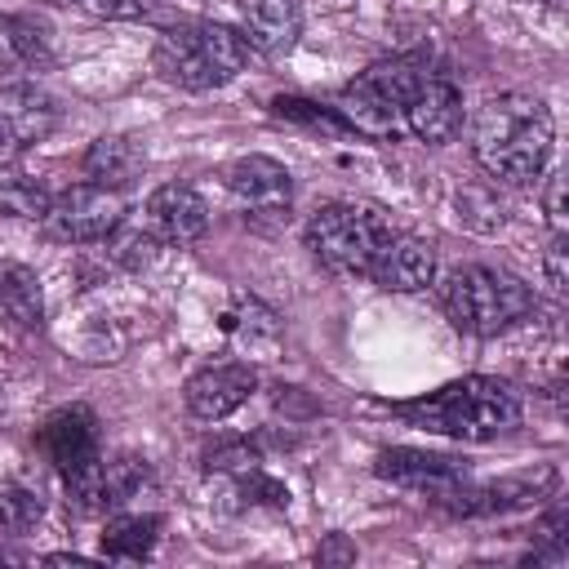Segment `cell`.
I'll return each instance as SVG.
<instances>
[{"label":"cell","mask_w":569,"mask_h":569,"mask_svg":"<svg viewBox=\"0 0 569 569\" xmlns=\"http://www.w3.org/2000/svg\"><path fill=\"white\" fill-rule=\"evenodd\" d=\"M391 222L373 204H325L307 222L311 258L333 276H369L382 244L391 240Z\"/></svg>","instance_id":"5b68a950"},{"label":"cell","mask_w":569,"mask_h":569,"mask_svg":"<svg viewBox=\"0 0 569 569\" xmlns=\"http://www.w3.org/2000/svg\"><path fill=\"white\" fill-rule=\"evenodd\" d=\"M351 556H356V551H351L342 538H333L329 547H320V551H316V560H351Z\"/></svg>","instance_id":"836d02e7"},{"label":"cell","mask_w":569,"mask_h":569,"mask_svg":"<svg viewBox=\"0 0 569 569\" xmlns=\"http://www.w3.org/2000/svg\"><path fill=\"white\" fill-rule=\"evenodd\" d=\"M204 467H209V471H222V476H244V471L262 467V453H258V445H249V440H231V445L209 449Z\"/></svg>","instance_id":"f1b7e54d"},{"label":"cell","mask_w":569,"mask_h":569,"mask_svg":"<svg viewBox=\"0 0 569 569\" xmlns=\"http://www.w3.org/2000/svg\"><path fill=\"white\" fill-rule=\"evenodd\" d=\"M58 124V107L36 84H0V164L44 142Z\"/></svg>","instance_id":"9c48e42d"},{"label":"cell","mask_w":569,"mask_h":569,"mask_svg":"<svg viewBox=\"0 0 569 569\" xmlns=\"http://www.w3.org/2000/svg\"><path fill=\"white\" fill-rule=\"evenodd\" d=\"M40 222L62 244H98L124 222V196L98 182H76L62 196H53Z\"/></svg>","instance_id":"52a82bcc"},{"label":"cell","mask_w":569,"mask_h":569,"mask_svg":"<svg viewBox=\"0 0 569 569\" xmlns=\"http://www.w3.org/2000/svg\"><path fill=\"white\" fill-rule=\"evenodd\" d=\"M142 164H147L142 147H138L133 138H124V133H102V138H93L89 151H84V173H89V182L111 187V191L129 187V182L142 173Z\"/></svg>","instance_id":"ac0fdd59"},{"label":"cell","mask_w":569,"mask_h":569,"mask_svg":"<svg viewBox=\"0 0 569 569\" xmlns=\"http://www.w3.org/2000/svg\"><path fill=\"white\" fill-rule=\"evenodd\" d=\"M0 62L44 67V62H49V31H44L36 18L0 13Z\"/></svg>","instance_id":"ffe728a7"},{"label":"cell","mask_w":569,"mask_h":569,"mask_svg":"<svg viewBox=\"0 0 569 569\" xmlns=\"http://www.w3.org/2000/svg\"><path fill=\"white\" fill-rule=\"evenodd\" d=\"M44 516L40 498L22 485H0V533H27Z\"/></svg>","instance_id":"4316f807"},{"label":"cell","mask_w":569,"mask_h":569,"mask_svg":"<svg viewBox=\"0 0 569 569\" xmlns=\"http://www.w3.org/2000/svg\"><path fill=\"white\" fill-rule=\"evenodd\" d=\"M373 471L400 489L427 493V498H445L449 489H458L467 480V462L449 458V453H431V449H382Z\"/></svg>","instance_id":"8fae6325"},{"label":"cell","mask_w":569,"mask_h":569,"mask_svg":"<svg viewBox=\"0 0 569 569\" xmlns=\"http://www.w3.org/2000/svg\"><path fill=\"white\" fill-rule=\"evenodd\" d=\"M369 276L391 293H418L436 280V249L422 236H391Z\"/></svg>","instance_id":"9a60e30c"},{"label":"cell","mask_w":569,"mask_h":569,"mask_svg":"<svg viewBox=\"0 0 569 569\" xmlns=\"http://www.w3.org/2000/svg\"><path fill=\"white\" fill-rule=\"evenodd\" d=\"M556 489V467H538V471H525V476H507V480H493V485H458L449 489L445 498H436L449 516H502V511H520V507H533L538 498H547Z\"/></svg>","instance_id":"ba28073f"},{"label":"cell","mask_w":569,"mask_h":569,"mask_svg":"<svg viewBox=\"0 0 569 569\" xmlns=\"http://www.w3.org/2000/svg\"><path fill=\"white\" fill-rule=\"evenodd\" d=\"M107 240H111V258L124 262V267H133V271L156 258V236H151V231H120V227H116Z\"/></svg>","instance_id":"f546056e"},{"label":"cell","mask_w":569,"mask_h":569,"mask_svg":"<svg viewBox=\"0 0 569 569\" xmlns=\"http://www.w3.org/2000/svg\"><path fill=\"white\" fill-rule=\"evenodd\" d=\"M542 204H547L551 227H556V231H565V178H560V173H551V178H547V196H542Z\"/></svg>","instance_id":"1f68e13d"},{"label":"cell","mask_w":569,"mask_h":569,"mask_svg":"<svg viewBox=\"0 0 569 569\" xmlns=\"http://www.w3.org/2000/svg\"><path fill=\"white\" fill-rule=\"evenodd\" d=\"M227 191L244 209V218H284L293 200V178L271 156H240L227 173Z\"/></svg>","instance_id":"30bf717a"},{"label":"cell","mask_w":569,"mask_h":569,"mask_svg":"<svg viewBox=\"0 0 569 569\" xmlns=\"http://www.w3.org/2000/svg\"><path fill=\"white\" fill-rule=\"evenodd\" d=\"M0 307L13 311L22 325H40L44 302H40V280H36L31 267H22V262H0Z\"/></svg>","instance_id":"7402d4cb"},{"label":"cell","mask_w":569,"mask_h":569,"mask_svg":"<svg viewBox=\"0 0 569 569\" xmlns=\"http://www.w3.org/2000/svg\"><path fill=\"white\" fill-rule=\"evenodd\" d=\"M391 413L405 418L409 427H422V431H436V436L498 440L502 431H511L520 422V391L502 378L471 373V378H458L440 391H427L422 400L391 405Z\"/></svg>","instance_id":"7a4b0ae2"},{"label":"cell","mask_w":569,"mask_h":569,"mask_svg":"<svg viewBox=\"0 0 569 569\" xmlns=\"http://www.w3.org/2000/svg\"><path fill=\"white\" fill-rule=\"evenodd\" d=\"M258 391V373L244 360H227V365H209L187 382V409L204 422H218L227 413H236L249 396Z\"/></svg>","instance_id":"4fadbf2b"},{"label":"cell","mask_w":569,"mask_h":569,"mask_svg":"<svg viewBox=\"0 0 569 569\" xmlns=\"http://www.w3.org/2000/svg\"><path fill=\"white\" fill-rule=\"evenodd\" d=\"M58 476H62V489H67V507H76L80 516H98V511H107L102 458L80 462V467H67V471H58Z\"/></svg>","instance_id":"cb8c5ba5"},{"label":"cell","mask_w":569,"mask_h":569,"mask_svg":"<svg viewBox=\"0 0 569 569\" xmlns=\"http://www.w3.org/2000/svg\"><path fill=\"white\" fill-rule=\"evenodd\" d=\"M222 329L249 338V347H253L258 338H267V342L280 338V320H276V311H267V307L253 302V298H236V307L222 311Z\"/></svg>","instance_id":"d4e9b609"},{"label":"cell","mask_w":569,"mask_h":569,"mask_svg":"<svg viewBox=\"0 0 569 569\" xmlns=\"http://www.w3.org/2000/svg\"><path fill=\"white\" fill-rule=\"evenodd\" d=\"M102 485H107V507H124L142 498V489L151 485V467L138 453H116L111 462H102Z\"/></svg>","instance_id":"603a6c76"},{"label":"cell","mask_w":569,"mask_h":569,"mask_svg":"<svg viewBox=\"0 0 569 569\" xmlns=\"http://www.w3.org/2000/svg\"><path fill=\"white\" fill-rule=\"evenodd\" d=\"M271 111L289 124H302V129H316V133H351L347 120L333 111V107H320V102H307V98H271Z\"/></svg>","instance_id":"484cf974"},{"label":"cell","mask_w":569,"mask_h":569,"mask_svg":"<svg viewBox=\"0 0 569 569\" xmlns=\"http://www.w3.org/2000/svg\"><path fill=\"white\" fill-rule=\"evenodd\" d=\"M236 480V498L244 502V507H289V489L276 480V476H267L262 467H253V471H244V476H231Z\"/></svg>","instance_id":"83f0119b"},{"label":"cell","mask_w":569,"mask_h":569,"mask_svg":"<svg viewBox=\"0 0 569 569\" xmlns=\"http://www.w3.org/2000/svg\"><path fill=\"white\" fill-rule=\"evenodd\" d=\"M427 80L418 58H387L373 62L369 71H360L333 102V111L347 120L351 133H369V138H396L405 124V102L413 98V89Z\"/></svg>","instance_id":"8992f818"},{"label":"cell","mask_w":569,"mask_h":569,"mask_svg":"<svg viewBox=\"0 0 569 569\" xmlns=\"http://www.w3.org/2000/svg\"><path fill=\"white\" fill-rule=\"evenodd\" d=\"M80 4L102 18H147L151 13V0H80Z\"/></svg>","instance_id":"4dcf8cb0"},{"label":"cell","mask_w":569,"mask_h":569,"mask_svg":"<svg viewBox=\"0 0 569 569\" xmlns=\"http://www.w3.org/2000/svg\"><path fill=\"white\" fill-rule=\"evenodd\" d=\"M147 231L156 244H191L209 231V204L187 182H164L147 196Z\"/></svg>","instance_id":"7c38bea8"},{"label":"cell","mask_w":569,"mask_h":569,"mask_svg":"<svg viewBox=\"0 0 569 569\" xmlns=\"http://www.w3.org/2000/svg\"><path fill=\"white\" fill-rule=\"evenodd\" d=\"M40 449L49 453V462H53L58 471L102 458V453H98V422H93V413L80 409V405L58 409V413L40 427Z\"/></svg>","instance_id":"2e32d148"},{"label":"cell","mask_w":569,"mask_h":569,"mask_svg":"<svg viewBox=\"0 0 569 569\" xmlns=\"http://www.w3.org/2000/svg\"><path fill=\"white\" fill-rule=\"evenodd\" d=\"M565 236H556L551 240V249H547V280H551V289L556 293H565V284H569V271H565Z\"/></svg>","instance_id":"d6a6232c"},{"label":"cell","mask_w":569,"mask_h":569,"mask_svg":"<svg viewBox=\"0 0 569 569\" xmlns=\"http://www.w3.org/2000/svg\"><path fill=\"white\" fill-rule=\"evenodd\" d=\"M240 22H244V44L258 53H289L298 31H302V9L298 0H244L240 4Z\"/></svg>","instance_id":"e0dca14e"},{"label":"cell","mask_w":569,"mask_h":569,"mask_svg":"<svg viewBox=\"0 0 569 569\" xmlns=\"http://www.w3.org/2000/svg\"><path fill=\"white\" fill-rule=\"evenodd\" d=\"M249 62V44L240 31L222 27V22H187V27H169L160 31L156 49H151V67L164 84L173 89H218L227 80H236Z\"/></svg>","instance_id":"3957f363"},{"label":"cell","mask_w":569,"mask_h":569,"mask_svg":"<svg viewBox=\"0 0 569 569\" xmlns=\"http://www.w3.org/2000/svg\"><path fill=\"white\" fill-rule=\"evenodd\" d=\"M440 302H445V316L462 333H476V338H493V333L520 325L538 307L529 284L516 280L511 271H498V267H458V271H449L445 284H440Z\"/></svg>","instance_id":"277c9868"},{"label":"cell","mask_w":569,"mask_h":569,"mask_svg":"<svg viewBox=\"0 0 569 569\" xmlns=\"http://www.w3.org/2000/svg\"><path fill=\"white\" fill-rule=\"evenodd\" d=\"M49 204H53V196H49V187L40 178H31V173H22L13 164H0V213L36 222V218L49 213Z\"/></svg>","instance_id":"44dd1931"},{"label":"cell","mask_w":569,"mask_h":569,"mask_svg":"<svg viewBox=\"0 0 569 569\" xmlns=\"http://www.w3.org/2000/svg\"><path fill=\"white\" fill-rule=\"evenodd\" d=\"M405 124L413 138H422L431 147L449 142L462 129V89L445 76H427L413 89V98L405 102Z\"/></svg>","instance_id":"5bb4252c"},{"label":"cell","mask_w":569,"mask_h":569,"mask_svg":"<svg viewBox=\"0 0 569 569\" xmlns=\"http://www.w3.org/2000/svg\"><path fill=\"white\" fill-rule=\"evenodd\" d=\"M156 538H160V516H142V511L111 516L102 529V556L107 560H147Z\"/></svg>","instance_id":"d6986e66"},{"label":"cell","mask_w":569,"mask_h":569,"mask_svg":"<svg viewBox=\"0 0 569 569\" xmlns=\"http://www.w3.org/2000/svg\"><path fill=\"white\" fill-rule=\"evenodd\" d=\"M533 4H538V0H533Z\"/></svg>","instance_id":"e575fe53"},{"label":"cell","mask_w":569,"mask_h":569,"mask_svg":"<svg viewBox=\"0 0 569 569\" xmlns=\"http://www.w3.org/2000/svg\"><path fill=\"white\" fill-rule=\"evenodd\" d=\"M471 151L485 173L502 182H529L551 160V111L533 93H493L476 111Z\"/></svg>","instance_id":"6da1fadb"}]
</instances>
